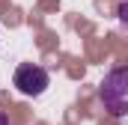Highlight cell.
<instances>
[{
  "instance_id": "obj_1",
  "label": "cell",
  "mask_w": 128,
  "mask_h": 125,
  "mask_svg": "<svg viewBox=\"0 0 128 125\" xmlns=\"http://www.w3.org/2000/svg\"><path fill=\"white\" fill-rule=\"evenodd\" d=\"M98 98L110 116H128V66H119L104 74V80L98 84Z\"/></svg>"
},
{
  "instance_id": "obj_3",
  "label": "cell",
  "mask_w": 128,
  "mask_h": 125,
  "mask_svg": "<svg viewBox=\"0 0 128 125\" xmlns=\"http://www.w3.org/2000/svg\"><path fill=\"white\" fill-rule=\"evenodd\" d=\"M116 18H119V27H122V30H128V0H122V3H119Z\"/></svg>"
},
{
  "instance_id": "obj_4",
  "label": "cell",
  "mask_w": 128,
  "mask_h": 125,
  "mask_svg": "<svg viewBox=\"0 0 128 125\" xmlns=\"http://www.w3.org/2000/svg\"><path fill=\"white\" fill-rule=\"evenodd\" d=\"M0 125H9V116H6L3 110H0Z\"/></svg>"
},
{
  "instance_id": "obj_2",
  "label": "cell",
  "mask_w": 128,
  "mask_h": 125,
  "mask_svg": "<svg viewBox=\"0 0 128 125\" xmlns=\"http://www.w3.org/2000/svg\"><path fill=\"white\" fill-rule=\"evenodd\" d=\"M12 84H15L24 95H33V98H36V95H42L48 90L51 78H48V72H45L42 66H36V62H21V66L15 68Z\"/></svg>"
}]
</instances>
